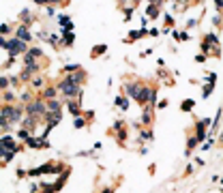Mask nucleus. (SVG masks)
<instances>
[{
    "instance_id": "obj_1",
    "label": "nucleus",
    "mask_w": 223,
    "mask_h": 193,
    "mask_svg": "<svg viewBox=\"0 0 223 193\" xmlns=\"http://www.w3.org/2000/svg\"><path fill=\"white\" fill-rule=\"evenodd\" d=\"M84 82V73H75V75H69V77H64V82L60 84V90L64 92L67 96H71V99H75V96L80 95V84Z\"/></svg>"
},
{
    "instance_id": "obj_2",
    "label": "nucleus",
    "mask_w": 223,
    "mask_h": 193,
    "mask_svg": "<svg viewBox=\"0 0 223 193\" xmlns=\"http://www.w3.org/2000/svg\"><path fill=\"white\" fill-rule=\"evenodd\" d=\"M6 49H9V51H11V54L15 56V54H19V51H24V49H26V45H24V43H22V41L17 39V41H11V43L6 45Z\"/></svg>"
},
{
    "instance_id": "obj_3",
    "label": "nucleus",
    "mask_w": 223,
    "mask_h": 193,
    "mask_svg": "<svg viewBox=\"0 0 223 193\" xmlns=\"http://www.w3.org/2000/svg\"><path fill=\"white\" fill-rule=\"evenodd\" d=\"M28 112H30L32 116H39V114H43L45 112V105L41 103V101H39V103H32V105L28 107Z\"/></svg>"
}]
</instances>
